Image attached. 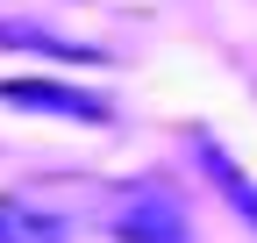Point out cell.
<instances>
[{
	"label": "cell",
	"instance_id": "6da1fadb",
	"mask_svg": "<svg viewBox=\"0 0 257 243\" xmlns=\"http://www.w3.org/2000/svg\"><path fill=\"white\" fill-rule=\"evenodd\" d=\"M114 236H121V243H193L186 207H179V193H165V186H136V193H128L121 215H114Z\"/></svg>",
	"mask_w": 257,
	"mask_h": 243
},
{
	"label": "cell",
	"instance_id": "7a4b0ae2",
	"mask_svg": "<svg viewBox=\"0 0 257 243\" xmlns=\"http://www.w3.org/2000/svg\"><path fill=\"white\" fill-rule=\"evenodd\" d=\"M0 100L8 107H43L57 122H107L100 93H79V86H57V79H0Z\"/></svg>",
	"mask_w": 257,
	"mask_h": 243
},
{
	"label": "cell",
	"instance_id": "3957f363",
	"mask_svg": "<svg viewBox=\"0 0 257 243\" xmlns=\"http://www.w3.org/2000/svg\"><path fill=\"white\" fill-rule=\"evenodd\" d=\"M193 150H200V165H207V186H214V193H221V200H229L236 215L257 229V186H250V179L229 165V150H221L214 136H193Z\"/></svg>",
	"mask_w": 257,
	"mask_h": 243
},
{
	"label": "cell",
	"instance_id": "277c9868",
	"mask_svg": "<svg viewBox=\"0 0 257 243\" xmlns=\"http://www.w3.org/2000/svg\"><path fill=\"white\" fill-rule=\"evenodd\" d=\"M0 243H64V222H50V215H22L15 200H0Z\"/></svg>",
	"mask_w": 257,
	"mask_h": 243
}]
</instances>
